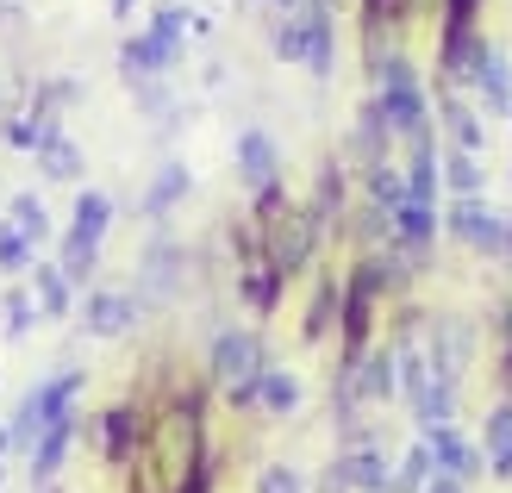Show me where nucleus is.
Instances as JSON below:
<instances>
[{"label":"nucleus","mask_w":512,"mask_h":493,"mask_svg":"<svg viewBox=\"0 0 512 493\" xmlns=\"http://www.w3.org/2000/svg\"><path fill=\"white\" fill-rule=\"evenodd\" d=\"M75 387H82V375H57L50 387H32V394L19 400V419H13V431H7V444H19V450H25V444H38V437L69 412Z\"/></svg>","instance_id":"obj_1"},{"label":"nucleus","mask_w":512,"mask_h":493,"mask_svg":"<svg viewBox=\"0 0 512 493\" xmlns=\"http://www.w3.org/2000/svg\"><path fill=\"white\" fill-rule=\"evenodd\" d=\"M381 125L388 132H406V138H425V94H419V75L406 63H388L381 69Z\"/></svg>","instance_id":"obj_2"},{"label":"nucleus","mask_w":512,"mask_h":493,"mask_svg":"<svg viewBox=\"0 0 512 493\" xmlns=\"http://www.w3.org/2000/svg\"><path fill=\"white\" fill-rule=\"evenodd\" d=\"M107 219H113L107 194H82V200H75V231L63 244V281L94 269V250H100V238H107Z\"/></svg>","instance_id":"obj_3"},{"label":"nucleus","mask_w":512,"mask_h":493,"mask_svg":"<svg viewBox=\"0 0 512 493\" xmlns=\"http://www.w3.org/2000/svg\"><path fill=\"white\" fill-rule=\"evenodd\" d=\"M213 375L232 387L238 400L256 394V381H263V344H256L250 331H225L219 337V350H213Z\"/></svg>","instance_id":"obj_4"},{"label":"nucleus","mask_w":512,"mask_h":493,"mask_svg":"<svg viewBox=\"0 0 512 493\" xmlns=\"http://www.w3.org/2000/svg\"><path fill=\"white\" fill-rule=\"evenodd\" d=\"M425 450H431V469H444V481H456V487H463V481L481 469L475 450H469L450 425H431V431H425Z\"/></svg>","instance_id":"obj_5"},{"label":"nucleus","mask_w":512,"mask_h":493,"mask_svg":"<svg viewBox=\"0 0 512 493\" xmlns=\"http://www.w3.org/2000/svg\"><path fill=\"white\" fill-rule=\"evenodd\" d=\"M450 225H456V238H469L475 250H506V219H494V213H481V206L475 200H463V206H456V213H450Z\"/></svg>","instance_id":"obj_6"},{"label":"nucleus","mask_w":512,"mask_h":493,"mask_svg":"<svg viewBox=\"0 0 512 493\" xmlns=\"http://www.w3.org/2000/svg\"><path fill=\"white\" fill-rule=\"evenodd\" d=\"M238 169H244V181H250V188H275V144L263 138V132H244L238 138Z\"/></svg>","instance_id":"obj_7"},{"label":"nucleus","mask_w":512,"mask_h":493,"mask_svg":"<svg viewBox=\"0 0 512 493\" xmlns=\"http://www.w3.org/2000/svg\"><path fill=\"white\" fill-rule=\"evenodd\" d=\"M69 437H75V412H63L57 425H50L44 437H38V456H32V469H38V481H50L63 469V456H69Z\"/></svg>","instance_id":"obj_8"},{"label":"nucleus","mask_w":512,"mask_h":493,"mask_svg":"<svg viewBox=\"0 0 512 493\" xmlns=\"http://www.w3.org/2000/svg\"><path fill=\"white\" fill-rule=\"evenodd\" d=\"M132 319H138V306L125 300V294H94L88 300V331H100V337H119Z\"/></svg>","instance_id":"obj_9"},{"label":"nucleus","mask_w":512,"mask_h":493,"mask_svg":"<svg viewBox=\"0 0 512 493\" xmlns=\"http://www.w3.org/2000/svg\"><path fill=\"white\" fill-rule=\"evenodd\" d=\"M306 69H313V75H331V19H325L319 0L306 7Z\"/></svg>","instance_id":"obj_10"},{"label":"nucleus","mask_w":512,"mask_h":493,"mask_svg":"<svg viewBox=\"0 0 512 493\" xmlns=\"http://www.w3.org/2000/svg\"><path fill=\"white\" fill-rule=\"evenodd\" d=\"M344 487H363V493H381L388 487V462H381L375 450H356V456H344Z\"/></svg>","instance_id":"obj_11"},{"label":"nucleus","mask_w":512,"mask_h":493,"mask_svg":"<svg viewBox=\"0 0 512 493\" xmlns=\"http://www.w3.org/2000/svg\"><path fill=\"white\" fill-rule=\"evenodd\" d=\"M488 456H494V475L512 481V406H500L488 419Z\"/></svg>","instance_id":"obj_12"},{"label":"nucleus","mask_w":512,"mask_h":493,"mask_svg":"<svg viewBox=\"0 0 512 493\" xmlns=\"http://www.w3.org/2000/svg\"><path fill=\"white\" fill-rule=\"evenodd\" d=\"M256 394H263L269 412H294V406H300V381H294V375H281V369H263Z\"/></svg>","instance_id":"obj_13"},{"label":"nucleus","mask_w":512,"mask_h":493,"mask_svg":"<svg viewBox=\"0 0 512 493\" xmlns=\"http://www.w3.org/2000/svg\"><path fill=\"white\" fill-rule=\"evenodd\" d=\"M394 225H400V238H406V244H425L438 219H431V206H419V200H400V206H394Z\"/></svg>","instance_id":"obj_14"},{"label":"nucleus","mask_w":512,"mask_h":493,"mask_svg":"<svg viewBox=\"0 0 512 493\" xmlns=\"http://www.w3.org/2000/svg\"><path fill=\"white\" fill-rule=\"evenodd\" d=\"M182 194H188V169H182V163H169V169L157 175V188H150L144 206H150V213H163V206H169V200H182Z\"/></svg>","instance_id":"obj_15"},{"label":"nucleus","mask_w":512,"mask_h":493,"mask_svg":"<svg viewBox=\"0 0 512 493\" xmlns=\"http://www.w3.org/2000/svg\"><path fill=\"white\" fill-rule=\"evenodd\" d=\"M394 487H400V493H425V487H431V450H425V444H419L413 456L400 462V475H394Z\"/></svg>","instance_id":"obj_16"},{"label":"nucleus","mask_w":512,"mask_h":493,"mask_svg":"<svg viewBox=\"0 0 512 493\" xmlns=\"http://www.w3.org/2000/svg\"><path fill=\"white\" fill-rule=\"evenodd\" d=\"M275 50H281L288 63H306V13H300V19H288V25L275 32Z\"/></svg>","instance_id":"obj_17"},{"label":"nucleus","mask_w":512,"mask_h":493,"mask_svg":"<svg viewBox=\"0 0 512 493\" xmlns=\"http://www.w3.org/2000/svg\"><path fill=\"white\" fill-rule=\"evenodd\" d=\"M38 294H44V313H63V306H69V281H63V269H38Z\"/></svg>","instance_id":"obj_18"},{"label":"nucleus","mask_w":512,"mask_h":493,"mask_svg":"<svg viewBox=\"0 0 512 493\" xmlns=\"http://www.w3.org/2000/svg\"><path fill=\"white\" fill-rule=\"evenodd\" d=\"M44 169H50V175H63V181H69L75 169H82V157H75V150H69L63 138H50V144H44Z\"/></svg>","instance_id":"obj_19"},{"label":"nucleus","mask_w":512,"mask_h":493,"mask_svg":"<svg viewBox=\"0 0 512 493\" xmlns=\"http://www.w3.org/2000/svg\"><path fill=\"white\" fill-rule=\"evenodd\" d=\"M369 188H375V200H381V206H400V200H406L400 169H375V175H369Z\"/></svg>","instance_id":"obj_20"},{"label":"nucleus","mask_w":512,"mask_h":493,"mask_svg":"<svg viewBox=\"0 0 512 493\" xmlns=\"http://www.w3.org/2000/svg\"><path fill=\"white\" fill-rule=\"evenodd\" d=\"M444 175H450V188H456V194H475V188H481L475 157H450V163H444Z\"/></svg>","instance_id":"obj_21"},{"label":"nucleus","mask_w":512,"mask_h":493,"mask_svg":"<svg viewBox=\"0 0 512 493\" xmlns=\"http://www.w3.org/2000/svg\"><path fill=\"white\" fill-rule=\"evenodd\" d=\"M388 369H394V362H388V356H375L369 369H363V394H375V400H388V394H394V375H388Z\"/></svg>","instance_id":"obj_22"},{"label":"nucleus","mask_w":512,"mask_h":493,"mask_svg":"<svg viewBox=\"0 0 512 493\" xmlns=\"http://www.w3.org/2000/svg\"><path fill=\"white\" fill-rule=\"evenodd\" d=\"M13 219H19V238H25V244L44 238V206H38V200H19V206H13Z\"/></svg>","instance_id":"obj_23"},{"label":"nucleus","mask_w":512,"mask_h":493,"mask_svg":"<svg viewBox=\"0 0 512 493\" xmlns=\"http://www.w3.org/2000/svg\"><path fill=\"white\" fill-rule=\"evenodd\" d=\"M256 493H300V475H294V469H281V462H275V469H263Z\"/></svg>","instance_id":"obj_24"},{"label":"nucleus","mask_w":512,"mask_h":493,"mask_svg":"<svg viewBox=\"0 0 512 493\" xmlns=\"http://www.w3.org/2000/svg\"><path fill=\"white\" fill-rule=\"evenodd\" d=\"M450 125H456V144H463V157H469V150H481V125H475L463 107H450Z\"/></svg>","instance_id":"obj_25"},{"label":"nucleus","mask_w":512,"mask_h":493,"mask_svg":"<svg viewBox=\"0 0 512 493\" xmlns=\"http://www.w3.org/2000/svg\"><path fill=\"white\" fill-rule=\"evenodd\" d=\"M32 319H38V306L25 294H7V331H32Z\"/></svg>","instance_id":"obj_26"},{"label":"nucleus","mask_w":512,"mask_h":493,"mask_svg":"<svg viewBox=\"0 0 512 493\" xmlns=\"http://www.w3.org/2000/svg\"><path fill=\"white\" fill-rule=\"evenodd\" d=\"M125 444H132V412H113V419H107V450L119 456Z\"/></svg>","instance_id":"obj_27"},{"label":"nucleus","mask_w":512,"mask_h":493,"mask_svg":"<svg viewBox=\"0 0 512 493\" xmlns=\"http://www.w3.org/2000/svg\"><path fill=\"white\" fill-rule=\"evenodd\" d=\"M25 256H32V244H25L19 231H7V238H0V263H7V269H19Z\"/></svg>","instance_id":"obj_28"},{"label":"nucleus","mask_w":512,"mask_h":493,"mask_svg":"<svg viewBox=\"0 0 512 493\" xmlns=\"http://www.w3.org/2000/svg\"><path fill=\"white\" fill-rule=\"evenodd\" d=\"M425 493H463V487H456V481H431Z\"/></svg>","instance_id":"obj_29"},{"label":"nucleus","mask_w":512,"mask_h":493,"mask_svg":"<svg viewBox=\"0 0 512 493\" xmlns=\"http://www.w3.org/2000/svg\"><path fill=\"white\" fill-rule=\"evenodd\" d=\"M388 7H394V0H369V13H375V19H381V13H388Z\"/></svg>","instance_id":"obj_30"},{"label":"nucleus","mask_w":512,"mask_h":493,"mask_svg":"<svg viewBox=\"0 0 512 493\" xmlns=\"http://www.w3.org/2000/svg\"><path fill=\"white\" fill-rule=\"evenodd\" d=\"M7 450H13V444H7V431H0V462H7Z\"/></svg>","instance_id":"obj_31"},{"label":"nucleus","mask_w":512,"mask_h":493,"mask_svg":"<svg viewBox=\"0 0 512 493\" xmlns=\"http://www.w3.org/2000/svg\"><path fill=\"white\" fill-rule=\"evenodd\" d=\"M125 7H132V0H113V13H125Z\"/></svg>","instance_id":"obj_32"}]
</instances>
